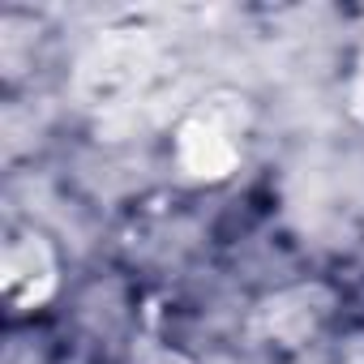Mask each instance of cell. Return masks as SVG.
I'll use <instances>...</instances> for the list:
<instances>
[{
  "label": "cell",
  "instance_id": "cell-1",
  "mask_svg": "<svg viewBox=\"0 0 364 364\" xmlns=\"http://www.w3.org/2000/svg\"><path fill=\"white\" fill-rule=\"evenodd\" d=\"M245 99H202V107H193L176 133V154L180 167L198 180H219L228 176L240 154H245V137H249V116L240 107Z\"/></svg>",
  "mask_w": 364,
  "mask_h": 364
},
{
  "label": "cell",
  "instance_id": "cell-2",
  "mask_svg": "<svg viewBox=\"0 0 364 364\" xmlns=\"http://www.w3.org/2000/svg\"><path fill=\"white\" fill-rule=\"evenodd\" d=\"M56 291V253L39 232H9L5 296L14 309H35Z\"/></svg>",
  "mask_w": 364,
  "mask_h": 364
}]
</instances>
